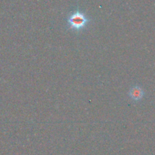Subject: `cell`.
I'll list each match as a JSON object with an SVG mask.
<instances>
[{
    "label": "cell",
    "mask_w": 155,
    "mask_h": 155,
    "mask_svg": "<svg viewBox=\"0 0 155 155\" xmlns=\"http://www.w3.org/2000/svg\"><path fill=\"white\" fill-rule=\"evenodd\" d=\"M90 21L91 20L83 12L79 10L72 12L67 20L69 29L77 33L83 30Z\"/></svg>",
    "instance_id": "obj_1"
},
{
    "label": "cell",
    "mask_w": 155,
    "mask_h": 155,
    "mask_svg": "<svg viewBox=\"0 0 155 155\" xmlns=\"http://www.w3.org/2000/svg\"><path fill=\"white\" fill-rule=\"evenodd\" d=\"M129 95H130V98H131L133 101H139L143 98L144 91L140 86H135L130 89Z\"/></svg>",
    "instance_id": "obj_2"
}]
</instances>
